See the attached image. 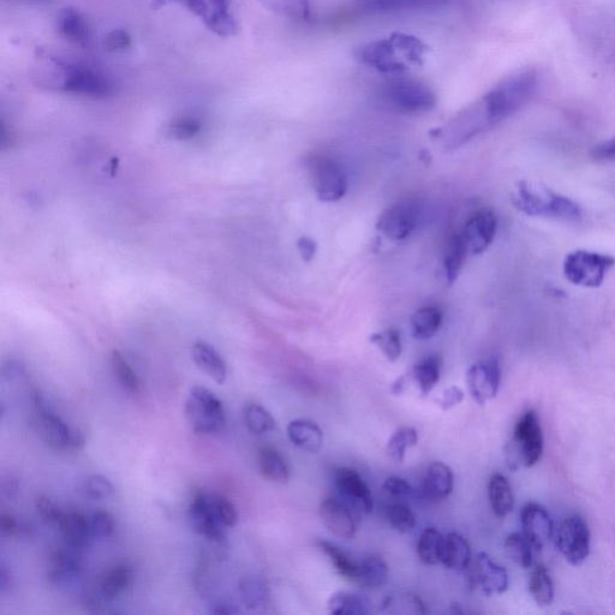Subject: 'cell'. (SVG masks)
Listing matches in <instances>:
<instances>
[{
    "label": "cell",
    "instance_id": "cell-17",
    "mask_svg": "<svg viewBox=\"0 0 615 615\" xmlns=\"http://www.w3.org/2000/svg\"><path fill=\"white\" fill-rule=\"evenodd\" d=\"M498 230V218L488 208H483L470 217L464 226L462 237L471 255H481L491 246Z\"/></svg>",
    "mask_w": 615,
    "mask_h": 615
},
{
    "label": "cell",
    "instance_id": "cell-1",
    "mask_svg": "<svg viewBox=\"0 0 615 615\" xmlns=\"http://www.w3.org/2000/svg\"><path fill=\"white\" fill-rule=\"evenodd\" d=\"M539 74L523 70L506 77L480 99L489 127H494L527 105L539 87Z\"/></svg>",
    "mask_w": 615,
    "mask_h": 615
},
{
    "label": "cell",
    "instance_id": "cell-38",
    "mask_svg": "<svg viewBox=\"0 0 615 615\" xmlns=\"http://www.w3.org/2000/svg\"><path fill=\"white\" fill-rule=\"evenodd\" d=\"M468 249L465 246L462 235H453L447 244L444 259L445 276L447 283L452 285L461 274L464 260L467 258Z\"/></svg>",
    "mask_w": 615,
    "mask_h": 615
},
{
    "label": "cell",
    "instance_id": "cell-40",
    "mask_svg": "<svg viewBox=\"0 0 615 615\" xmlns=\"http://www.w3.org/2000/svg\"><path fill=\"white\" fill-rule=\"evenodd\" d=\"M505 553L509 559L522 569L533 566V545L523 534L513 533L506 537Z\"/></svg>",
    "mask_w": 615,
    "mask_h": 615
},
{
    "label": "cell",
    "instance_id": "cell-15",
    "mask_svg": "<svg viewBox=\"0 0 615 615\" xmlns=\"http://www.w3.org/2000/svg\"><path fill=\"white\" fill-rule=\"evenodd\" d=\"M469 582L487 596L501 595L509 589V573L503 566L494 563L486 553L476 555L471 561Z\"/></svg>",
    "mask_w": 615,
    "mask_h": 615
},
{
    "label": "cell",
    "instance_id": "cell-13",
    "mask_svg": "<svg viewBox=\"0 0 615 615\" xmlns=\"http://www.w3.org/2000/svg\"><path fill=\"white\" fill-rule=\"evenodd\" d=\"M340 500L357 515H369L374 509L372 492L362 476L350 468H340L334 475Z\"/></svg>",
    "mask_w": 615,
    "mask_h": 615
},
{
    "label": "cell",
    "instance_id": "cell-50",
    "mask_svg": "<svg viewBox=\"0 0 615 615\" xmlns=\"http://www.w3.org/2000/svg\"><path fill=\"white\" fill-rule=\"evenodd\" d=\"M240 591L243 597L244 603L248 608H256L262 605L265 600L264 585H262L258 579L247 578L243 579L240 584Z\"/></svg>",
    "mask_w": 615,
    "mask_h": 615
},
{
    "label": "cell",
    "instance_id": "cell-22",
    "mask_svg": "<svg viewBox=\"0 0 615 615\" xmlns=\"http://www.w3.org/2000/svg\"><path fill=\"white\" fill-rule=\"evenodd\" d=\"M135 572L128 565H117L101 577L97 590L89 599L91 603L111 602L133 584Z\"/></svg>",
    "mask_w": 615,
    "mask_h": 615
},
{
    "label": "cell",
    "instance_id": "cell-23",
    "mask_svg": "<svg viewBox=\"0 0 615 615\" xmlns=\"http://www.w3.org/2000/svg\"><path fill=\"white\" fill-rule=\"evenodd\" d=\"M455 487V475L449 465L434 462L426 470L422 480V493L433 503H439L450 497Z\"/></svg>",
    "mask_w": 615,
    "mask_h": 615
},
{
    "label": "cell",
    "instance_id": "cell-2",
    "mask_svg": "<svg viewBox=\"0 0 615 615\" xmlns=\"http://www.w3.org/2000/svg\"><path fill=\"white\" fill-rule=\"evenodd\" d=\"M375 98L384 109L404 116L423 115L437 105V95L427 83L405 74L380 82Z\"/></svg>",
    "mask_w": 615,
    "mask_h": 615
},
{
    "label": "cell",
    "instance_id": "cell-57",
    "mask_svg": "<svg viewBox=\"0 0 615 615\" xmlns=\"http://www.w3.org/2000/svg\"><path fill=\"white\" fill-rule=\"evenodd\" d=\"M298 252L301 254L303 261L309 262L314 259L318 252V244L312 238L303 236L297 242Z\"/></svg>",
    "mask_w": 615,
    "mask_h": 615
},
{
    "label": "cell",
    "instance_id": "cell-26",
    "mask_svg": "<svg viewBox=\"0 0 615 615\" xmlns=\"http://www.w3.org/2000/svg\"><path fill=\"white\" fill-rule=\"evenodd\" d=\"M194 362L203 373H206L210 378L217 382L218 385H224L228 378V368L223 357L218 354L216 349L205 342H197L193 346Z\"/></svg>",
    "mask_w": 615,
    "mask_h": 615
},
{
    "label": "cell",
    "instance_id": "cell-47",
    "mask_svg": "<svg viewBox=\"0 0 615 615\" xmlns=\"http://www.w3.org/2000/svg\"><path fill=\"white\" fill-rule=\"evenodd\" d=\"M387 519L394 530L400 534H408L413 531L416 525V518L410 507L396 503L388 506Z\"/></svg>",
    "mask_w": 615,
    "mask_h": 615
},
{
    "label": "cell",
    "instance_id": "cell-33",
    "mask_svg": "<svg viewBox=\"0 0 615 615\" xmlns=\"http://www.w3.org/2000/svg\"><path fill=\"white\" fill-rule=\"evenodd\" d=\"M318 547L324 553L328 560L340 576L348 579L349 582L356 583L358 577V567L360 563H356L350 555L343 551L336 543L330 541H318Z\"/></svg>",
    "mask_w": 615,
    "mask_h": 615
},
{
    "label": "cell",
    "instance_id": "cell-12",
    "mask_svg": "<svg viewBox=\"0 0 615 615\" xmlns=\"http://www.w3.org/2000/svg\"><path fill=\"white\" fill-rule=\"evenodd\" d=\"M205 26L219 37L230 38L237 33L238 25L231 0H179Z\"/></svg>",
    "mask_w": 615,
    "mask_h": 615
},
{
    "label": "cell",
    "instance_id": "cell-32",
    "mask_svg": "<svg viewBox=\"0 0 615 615\" xmlns=\"http://www.w3.org/2000/svg\"><path fill=\"white\" fill-rule=\"evenodd\" d=\"M444 314L435 306L423 307L411 318V328L416 339H432L443 325Z\"/></svg>",
    "mask_w": 615,
    "mask_h": 615
},
{
    "label": "cell",
    "instance_id": "cell-37",
    "mask_svg": "<svg viewBox=\"0 0 615 615\" xmlns=\"http://www.w3.org/2000/svg\"><path fill=\"white\" fill-rule=\"evenodd\" d=\"M368 602L362 595L339 591L327 602L328 612L334 615H364L368 611Z\"/></svg>",
    "mask_w": 615,
    "mask_h": 615
},
{
    "label": "cell",
    "instance_id": "cell-28",
    "mask_svg": "<svg viewBox=\"0 0 615 615\" xmlns=\"http://www.w3.org/2000/svg\"><path fill=\"white\" fill-rule=\"evenodd\" d=\"M473 557L471 548L465 537L458 533H450L445 536L443 564L446 569L462 572L469 569Z\"/></svg>",
    "mask_w": 615,
    "mask_h": 615
},
{
    "label": "cell",
    "instance_id": "cell-16",
    "mask_svg": "<svg viewBox=\"0 0 615 615\" xmlns=\"http://www.w3.org/2000/svg\"><path fill=\"white\" fill-rule=\"evenodd\" d=\"M467 384L477 404L485 405L497 397L501 384V368L497 360L480 361L468 370Z\"/></svg>",
    "mask_w": 615,
    "mask_h": 615
},
{
    "label": "cell",
    "instance_id": "cell-8",
    "mask_svg": "<svg viewBox=\"0 0 615 615\" xmlns=\"http://www.w3.org/2000/svg\"><path fill=\"white\" fill-rule=\"evenodd\" d=\"M543 433L539 416L530 410L518 420L510 445V462L531 468L540 461L543 453Z\"/></svg>",
    "mask_w": 615,
    "mask_h": 615
},
{
    "label": "cell",
    "instance_id": "cell-7",
    "mask_svg": "<svg viewBox=\"0 0 615 615\" xmlns=\"http://www.w3.org/2000/svg\"><path fill=\"white\" fill-rule=\"evenodd\" d=\"M310 183L322 202L342 200L349 190V176L337 160L327 155H314L308 160Z\"/></svg>",
    "mask_w": 615,
    "mask_h": 615
},
{
    "label": "cell",
    "instance_id": "cell-56",
    "mask_svg": "<svg viewBox=\"0 0 615 615\" xmlns=\"http://www.w3.org/2000/svg\"><path fill=\"white\" fill-rule=\"evenodd\" d=\"M464 399V392L457 386H451L438 398L437 403L444 411L455 408L458 404H461Z\"/></svg>",
    "mask_w": 615,
    "mask_h": 615
},
{
    "label": "cell",
    "instance_id": "cell-49",
    "mask_svg": "<svg viewBox=\"0 0 615 615\" xmlns=\"http://www.w3.org/2000/svg\"><path fill=\"white\" fill-rule=\"evenodd\" d=\"M202 124L200 119L183 116L175 119L170 125V133L178 140H190L200 133Z\"/></svg>",
    "mask_w": 615,
    "mask_h": 615
},
{
    "label": "cell",
    "instance_id": "cell-46",
    "mask_svg": "<svg viewBox=\"0 0 615 615\" xmlns=\"http://www.w3.org/2000/svg\"><path fill=\"white\" fill-rule=\"evenodd\" d=\"M370 342L378 346L388 361L396 362L402 355V339L397 330H387L384 332L374 333L370 337Z\"/></svg>",
    "mask_w": 615,
    "mask_h": 615
},
{
    "label": "cell",
    "instance_id": "cell-36",
    "mask_svg": "<svg viewBox=\"0 0 615 615\" xmlns=\"http://www.w3.org/2000/svg\"><path fill=\"white\" fill-rule=\"evenodd\" d=\"M441 361L438 356H429L417 363L413 369V378L419 387L422 397L432 393L440 381Z\"/></svg>",
    "mask_w": 615,
    "mask_h": 615
},
{
    "label": "cell",
    "instance_id": "cell-29",
    "mask_svg": "<svg viewBox=\"0 0 615 615\" xmlns=\"http://www.w3.org/2000/svg\"><path fill=\"white\" fill-rule=\"evenodd\" d=\"M488 498L495 516L505 518L515 507V495L509 480L504 475L494 474L489 480Z\"/></svg>",
    "mask_w": 615,
    "mask_h": 615
},
{
    "label": "cell",
    "instance_id": "cell-30",
    "mask_svg": "<svg viewBox=\"0 0 615 615\" xmlns=\"http://www.w3.org/2000/svg\"><path fill=\"white\" fill-rule=\"evenodd\" d=\"M58 524L65 541L70 546L86 547L93 537L88 519L79 515V513L63 515Z\"/></svg>",
    "mask_w": 615,
    "mask_h": 615
},
{
    "label": "cell",
    "instance_id": "cell-52",
    "mask_svg": "<svg viewBox=\"0 0 615 615\" xmlns=\"http://www.w3.org/2000/svg\"><path fill=\"white\" fill-rule=\"evenodd\" d=\"M214 510L216 515L226 528L235 527L238 521V513L234 504L229 499L223 497H213Z\"/></svg>",
    "mask_w": 615,
    "mask_h": 615
},
{
    "label": "cell",
    "instance_id": "cell-44",
    "mask_svg": "<svg viewBox=\"0 0 615 615\" xmlns=\"http://www.w3.org/2000/svg\"><path fill=\"white\" fill-rule=\"evenodd\" d=\"M111 363L113 372H115L119 384L122 385L124 390L131 394H139L141 392L139 376L129 366V363L124 360L121 352L116 350L112 352Z\"/></svg>",
    "mask_w": 615,
    "mask_h": 615
},
{
    "label": "cell",
    "instance_id": "cell-11",
    "mask_svg": "<svg viewBox=\"0 0 615 615\" xmlns=\"http://www.w3.org/2000/svg\"><path fill=\"white\" fill-rule=\"evenodd\" d=\"M555 545L571 565H582L590 553V530L584 518L578 515L564 518L555 533Z\"/></svg>",
    "mask_w": 615,
    "mask_h": 615
},
{
    "label": "cell",
    "instance_id": "cell-51",
    "mask_svg": "<svg viewBox=\"0 0 615 615\" xmlns=\"http://www.w3.org/2000/svg\"><path fill=\"white\" fill-rule=\"evenodd\" d=\"M89 525H91L93 537L109 539L113 531H115V518L112 517L110 512L103 510L97 511L92 518L89 519Z\"/></svg>",
    "mask_w": 615,
    "mask_h": 615
},
{
    "label": "cell",
    "instance_id": "cell-63",
    "mask_svg": "<svg viewBox=\"0 0 615 615\" xmlns=\"http://www.w3.org/2000/svg\"><path fill=\"white\" fill-rule=\"evenodd\" d=\"M157 2H160L161 4H163L164 2H166V0H157ZM178 2V0H177Z\"/></svg>",
    "mask_w": 615,
    "mask_h": 615
},
{
    "label": "cell",
    "instance_id": "cell-27",
    "mask_svg": "<svg viewBox=\"0 0 615 615\" xmlns=\"http://www.w3.org/2000/svg\"><path fill=\"white\" fill-rule=\"evenodd\" d=\"M59 34L69 43L85 46L91 39V29L88 22L80 11L76 9H64L57 19Z\"/></svg>",
    "mask_w": 615,
    "mask_h": 615
},
{
    "label": "cell",
    "instance_id": "cell-41",
    "mask_svg": "<svg viewBox=\"0 0 615 615\" xmlns=\"http://www.w3.org/2000/svg\"><path fill=\"white\" fill-rule=\"evenodd\" d=\"M268 10L286 19L306 21L310 16V0H260Z\"/></svg>",
    "mask_w": 615,
    "mask_h": 615
},
{
    "label": "cell",
    "instance_id": "cell-14",
    "mask_svg": "<svg viewBox=\"0 0 615 615\" xmlns=\"http://www.w3.org/2000/svg\"><path fill=\"white\" fill-rule=\"evenodd\" d=\"M358 58L367 67L388 76L402 75L409 70L404 62L405 58L391 38L375 40L364 45L358 52Z\"/></svg>",
    "mask_w": 615,
    "mask_h": 615
},
{
    "label": "cell",
    "instance_id": "cell-24",
    "mask_svg": "<svg viewBox=\"0 0 615 615\" xmlns=\"http://www.w3.org/2000/svg\"><path fill=\"white\" fill-rule=\"evenodd\" d=\"M449 0H368L367 8L376 14H406L437 10Z\"/></svg>",
    "mask_w": 615,
    "mask_h": 615
},
{
    "label": "cell",
    "instance_id": "cell-3",
    "mask_svg": "<svg viewBox=\"0 0 615 615\" xmlns=\"http://www.w3.org/2000/svg\"><path fill=\"white\" fill-rule=\"evenodd\" d=\"M512 202L518 211L530 217L577 220L582 216L576 202L539 183L518 182Z\"/></svg>",
    "mask_w": 615,
    "mask_h": 615
},
{
    "label": "cell",
    "instance_id": "cell-60",
    "mask_svg": "<svg viewBox=\"0 0 615 615\" xmlns=\"http://www.w3.org/2000/svg\"><path fill=\"white\" fill-rule=\"evenodd\" d=\"M593 155L597 159H613L615 158V137L612 140L601 143L595 147Z\"/></svg>",
    "mask_w": 615,
    "mask_h": 615
},
{
    "label": "cell",
    "instance_id": "cell-19",
    "mask_svg": "<svg viewBox=\"0 0 615 615\" xmlns=\"http://www.w3.org/2000/svg\"><path fill=\"white\" fill-rule=\"evenodd\" d=\"M189 521L191 528L208 540L222 542L225 539L224 525L216 515L213 497L210 495L203 493L195 495L189 507Z\"/></svg>",
    "mask_w": 615,
    "mask_h": 615
},
{
    "label": "cell",
    "instance_id": "cell-58",
    "mask_svg": "<svg viewBox=\"0 0 615 615\" xmlns=\"http://www.w3.org/2000/svg\"><path fill=\"white\" fill-rule=\"evenodd\" d=\"M0 528H2L3 534L8 536H17L21 534V524L14 516L3 513L0 517Z\"/></svg>",
    "mask_w": 615,
    "mask_h": 615
},
{
    "label": "cell",
    "instance_id": "cell-45",
    "mask_svg": "<svg viewBox=\"0 0 615 615\" xmlns=\"http://www.w3.org/2000/svg\"><path fill=\"white\" fill-rule=\"evenodd\" d=\"M391 39L409 63L421 64L425 59L427 47L420 39L404 33L393 34Z\"/></svg>",
    "mask_w": 615,
    "mask_h": 615
},
{
    "label": "cell",
    "instance_id": "cell-35",
    "mask_svg": "<svg viewBox=\"0 0 615 615\" xmlns=\"http://www.w3.org/2000/svg\"><path fill=\"white\" fill-rule=\"evenodd\" d=\"M259 469L265 479L277 483H285L290 479L288 464L277 450L272 447H262L259 451Z\"/></svg>",
    "mask_w": 615,
    "mask_h": 615
},
{
    "label": "cell",
    "instance_id": "cell-59",
    "mask_svg": "<svg viewBox=\"0 0 615 615\" xmlns=\"http://www.w3.org/2000/svg\"><path fill=\"white\" fill-rule=\"evenodd\" d=\"M4 378L15 380L25 374V366L20 361L11 360L3 367Z\"/></svg>",
    "mask_w": 615,
    "mask_h": 615
},
{
    "label": "cell",
    "instance_id": "cell-31",
    "mask_svg": "<svg viewBox=\"0 0 615 615\" xmlns=\"http://www.w3.org/2000/svg\"><path fill=\"white\" fill-rule=\"evenodd\" d=\"M445 536L435 528L422 531L417 541L416 552L422 564L434 566L443 560Z\"/></svg>",
    "mask_w": 615,
    "mask_h": 615
},
{
    "label": "cell",
    "instance_id": "cell-43",
    "mask_svg": "<svg viewBox=\"0 0 615 615\" xmlns=\"http://www.w3.org/2000/svg\"><path fill=\"white\" fill-rule=\"evenodd\" d=\"M244 422L250 432L255 435L271 433L276 428V420L264 406L250 403L244 408Z\"/></svg>",
    "mask_w": 615,
    "mask_h": 615
},
{
    "label": "cell",
    "instance_id": "cell-21",
    "mask_svg": "<svg viewBox=\"0 0 615 615\" xmlns=\"http://www.w3.org/2000/svg\"><path fill=\"white\" fill-rule=\"evenodd\" d=\"M523 535L534 549H542L554 533L553 522L545 507L536 503L525 505L521 512Z\"/></svg>",
    "mask_w": 615,
    "mask_h": 615
},
{
    "label": "cell",
    "instance_id": "cell-18",
    "mask_svg": "<svg viewBox=\"0 0 615 615\" xmlns=\"http://www.w3.org/2000/svg\"><path fill=\"white\" fill-rule=\"evenodd\" d=\"M81 549L68 545L52 554L49 579L53 587L68 589L79 581L82 573Z\"/></svg>",
    "mask_w": 615,
    "mask_h": 615
},
{
    "label": "cell",
    "instance_id": "cell-34",
    "mask_svg": "<svg viewBox=\"0 0 615 615\" xmlns=\"http://www.w3.org/2000/svg\"><path fill=\"white\" fill-rule=\"evenodd\" d=\"M388 581V566L379 555H369L358 567L356 584L362 588L378 589Z\"/></svg>",
    "mask_w": 615,
    "mask_h": 615
},
{
    "label": "cell",
    "instance_id": "cell-5",
    "mask_svg": "<svg viewBox=\"0 0 615 615\" xmlns=\"http://www.w3.org/2000/svg\"><path fill=\"white\" fill-rule=\"evenodd\" d=\"M185 416L197 434L211 435L224 431L226 415L222 400L205 387L191 388Z\"/></svg>",
    "mask_w": 615,
    "mask_h": 615
},
{
    "label": "cell",
    "instance_id": "cell-6",
    "mask_svg": "<svg viewBox=\"0 0 615 615\" xmlns=\"http://www.w3.org/2000/svg\"><path fill=\"white\" fill-rule=\"evenodd\" d=\"M32 402L38 416L41 437L51 449L61 452H76L83 449L86 437L80 429H70L61 417L47 406L39 392H34Z\"/></svg>",
    "mask_w": 615,
    "mask_h": 615
},
{
    "label": "cell",
    "instance_id": "cell-39",
    "mask_svg": "<svg viewBox=\"0 0 615 615\" xmlns=\"http://www.w3.org/2000/svg\"><path fill=\"white\" fill-rule=\"evenodd\" d=\"M529 591L540 606H549L554 600V582L551 573L543 565L536 566L529 579Z\"/></svg>",
    "mask_w": 615,
    "mask_h": 615
},
{
    "label": "cell",
    "instance_id": "cell-10",
    "mask_svg": "<svg viewBox=\"0 0 615 615\" xmlns=\"http://www.w3.org/2000/svg\"><path fill=\"white\" fill-rule=\"evenodd\" d=\"M421 217L420 202L404 199L393 203L382 212L376 222V230L391 241H404L411 236L419 225Z\"/></svg>",
    "mask_w": 615,
    "mask_h": 615
},
{
    "label": "cell",
    "instance_id": "cell-4",
    "mask_svg": "<svg viewBox=\"0 0 615 615\" xmlns=\"http://www.w3.org/2000/svg\"><path fill=\"white\" fill-rule=\"evenodd\" d=\"M49 74H39L40 79H50L49 87H56L69 94L93 99H103L112 94L113 88L104 75L80 65L52 63ZM38 77V79H39Z\"/></svg>",
    "mask_w": 615,
    "mask_h": 615
},
{
    "label": "cell",
    "instance_id": "cell-62",
    "mask_svg": "<svg viewBox=\"0 0 615 615\" xmlns=\"http://www.w3.org/2000/svg\"><path fill=\"white\" fill-rule=\"evenodd\" d=\"M17 491H19V483L13 479H10V482L4 485V493L7 494L9 498L15 497Z\"/></svg>",
    "mask_w": 615,
    "mask_h": 615
},
{
    "label": "cell",
    "instance_id": "cell-9",
    "mask_svg": "<svg viewBox=\"0 0 615 615\" xmlns=\"http://www.w3.org/2000/svg\"><path fill=\"white\" fill-rule=\"evenodd\" d=\"M614 266L615 259L612 256L577 250L566 256L564 274L572 284L597 288Z\"/></svg>",
    "mask_w": 615,
    "mask_h": 615
},
{
    "label": "cell",
    "instance_id": "cell-25",
    "mask_svg": "<svg viewBox=\"0 0 615 615\" xmlns=\"http://www.w3.org/2000/svg\"><path fill=\"white\" fill-rule=\"evenodd\" d=\"M286 431L291 443L303 451L316 453L324 445V433L313 421L304 419L291 421Z\"/></svg>",
    "mask_w": 615,
    "mask_h": 615
},
{
    "label": "cell",
    "instance_id": "cell-55",
    "mask_svg": "<svg viewBox=\"0 0 615 615\" xmlns=\"http://www.w3.org/2000/svg\"><path fill=\"white\" fill-rule=\"evenodd\" d=\"M104 45L107 51L122 52L130 49L131 37L127 31L123 29H115L106 35Z\"/></svg>",
    "mask_w": 615,
    "mask_h": 615
},
{
    "label": "cell",
    "instance_id": "cell-53",
    "mask_svg": "<svg viewBox=\"0 0 615 615\" xmlns=\"http://www.w3.org/2000/svg\"><path fill=\"white\" fill-rule=\"evenodd\" d=\"M35 507H37L39 516L43 518L45 523H59L63 517V513L59 511L57 505L46 495H39L35 500Z\"/></svg>",
    "mask_w": 615,
    "mask_h": 615
},
{
    "label": "cell",
    "instance_id": "cell-54",
    "mask_svg": "<svg viewBox=\"0 0 615 615\" xmlns=\"http://www.w3.org/2000/svg\"><path fill=\"white\" fill-rule=\"evenodd\" d=\"M385 492L394 498H408L414 494V488L402 477L390 476L384 482Z\"/></svg>",
    "mask_w": 615,
    "mask_h": 615
},
{
    "label": "cell",
    "instance_id": "cell-42",
    "mask_svg": "<svg viewBox=\"0 0 615 615\" xmlns=\"http://www.w3.org/2000/svg\"><path fill=\"white\" fill-rule=\"evenodd\" d=\"M419 443V433L413 427L399 428L394 432L387 443L388 455L394 462L403 463L405 461L406 451L410 447H414Z\"/></svg>",
    "mask_w": 615,
    "mask_h": 615
},
{
    "label": "cell",
    "instance_id": "cell-48",
    "mask_svg": "<svg viewBox=\"0 0 615 615\" xmlns=\"http://www.w3.org/2000/svg\"><path fill=\"white\" fill-rule=\"evenodd\" d=\"M85 492L89 498L104 500L112 497L115 487L112 482L103 475H91L85 481Z\"/></svg>",
    "mask_w": 615,
    "mask_h": 615
},
{
    "label": "cell",
    "instance_id": "cell-61",
    "mask_svg": "<svg viewBox=\"0 0 615 615\" xmlns=\"http://www.w3.org/2000/svg\"><path fill=\"white\" fill-rule=\"evenodd\" d=\"M240 611H238V609L235 608V606L230 605V603H226V602H220L217 603V605H214L213 608L211 609V613L213 614H235L238 613Z\"/></svg>",
    "mask_w": 615,
    "mask_h": 615
},
{
    "label": "cell",
    "instance_id": "cell-20",
    "mask_svg": "<svg viewBox=\"0 0 615 615\" xmlns=\"http://www.w3.org/2000/svg\"><path fill=\"white\" fill-rule=\"evenodd\" d=\"M322 524L334 536L343 540L354 539L357 525L354 512L340 499L327 498L320 505Z\"/></svg>",
    "mask_w": 615,
    "mask_h": 615
}]
</instances>
